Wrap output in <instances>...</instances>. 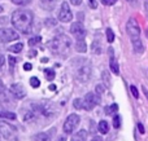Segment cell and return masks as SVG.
Instances as JSON below:
<instances>
[{"label":"cell","instance_id":"cell-28","mask_svg":"<svg viewBox=\"0 0 148 141\" xmlns=\"http://www.w3.org/2000/svg\"><path fill=\"white\" fill-rule=\"evenodd\" d=\"M12 1L17 5H26V4H29L31 0H12Z\"/></svg>","mask_w":148,"mask_h":141},{"label":"cell","instance_id":"cell-44","mask_svg":"<svg viewBox=\"0 0 148 141\" xmlns=\"http://www.w3.org/2000/svg\"><path fill=\"white\" fill-rule=\"evenodd\" d=\"M57 141H66V140H65V137H59V140Z\"/></svg>","mask_w":148,"mask_h":141},{"label":"cell","instance_id":"cell-20","mask_svg":"<svg viewBox=\"0 0 148 141\" xmlns=\"http://www.w3.org/2000/svg\"><path fill=\"white\" fill-rule=\"evenodd\" d=\"M44 75H46V78H47V80H49V82H51V80H53L55 79V71L52 69H46L44 70Z\"/></svg>","mask_w":148,"mask_h":141},{"label":"cell","instance_id":"cell-34","mask_svg":"<svg viewBox=\"0 0 148 141\" xmlns=\"http://www.w3.org/2000/svg\"><path fill=\"white\" fill-rule=\"evenodd\" d=\"M14 65H16V58H14V57H9V66H10V69H13V67H14Z\"/></svg>","mask_w":148,"mask_h":141},{"label":"cell","instance_id":"cell-26","mask_svg":"<svg viewBox=\"0 0 148 141\" xmlns=\"http://www.w3.org/2000/svg\"><path fill=\"white\" fill-rule=\"evenodd\" d=\"M120 126H121V117L116 115L114 118H113V127H114V128H120Z\"/></svg>","mask_w":148,"mask_h":141},{"label":"cell","instance_id":"cell-41","mask_svg":"<svg viewBox=\"0 0 148 141\" xmlns=\"http://www.w3.org/2000/svg\"><path fill=\"white\" fill-rule=\"evenodd\" d=\"M142 89H143V92H144V95H146V97L148 98V91H147V88H146V87H143Z\"/></svg>","mask_w":148,"mask_h":141},{"label":"cell","instance_id":"cell-5","mask_svg":"<svg viewBox=\"0 0 148 141\" xmlns=\"http://www.w3.org/2000/svg\"><path fill=\"white\" fill-rule=\"evenodd\" d=\"M0 134L7 141H18L17 128L7 122H0Z\"/></svg>","mask_w":148,"mask_h":141},{"label":"cell","instance_id":"cell-19","mask_svg":"<svg viewBox=\"0 0 148 141\" xmlns=\"http://www.w3.org/2000/svg\"><path fill=\"white\" fill-rule=\"evenodd\" d=\"M35 141H51V137H49V135L40 132V134H38L35 136Z\"/></svg>","mask_w":148,"mask_h":141},{"label":"cell","instance_id":"cell-18","mask_svg":"<svg viewBox=\"0 0 148 141\" xmlns=\"http://www.w3.org/2000/svg\"><path fill=\"white\" fill-rule=\"evenodd\" d=\"M22 48H23V44L22 43H17V44H14V45H12V47H9V51L10 52H13V53H20L21 51H22Z\"/></svg>","mask_w":148,"mask_h":141},{"label":"cell","instance_id":"cell-16","mask_svg":"<svg viewBox=\"0 0 148 141\" xmlns=\"http://www.w3.org/2000/svg\"><path fill=\"white\" fill-rule=\"evenodd\" d=\"M42 5H43L44 9H48V10H52L55 7V0H40Z\"/></svg>","mask_w":148,"mask_h":141},{"label":"cell","instance_id":"cell-47","mask_svg":"<svg viewBox=\"0 0 148 141\" xmlns=\"http://www.w3.org/2000/svg\"><path fill=\"white\" fill-rule=\"evenodd\" d=\"M1 12H3V8H1V7H0V13H1Z\"/></svg>","mask_w":148,"mask_h":141},{"label":"cell","instance_id":"cell-43","mask_svg":"<svg viewBox=\"0 0 148 141\" xmlns=\"http://www.w3.org/2000/svg\"><path fill=\"white\" fill-rule=\"evenodd\" d=\"M144 5H146V10L148 12V0H144Z\"/></svg>","mask_w":148,"mask_h":141},{"label":"cell","instance_id":"cell-40","mask_svg":"<svg viewBox=\"0 0 148 141\" xmlns=\"http://www.w3.org/2000/svg\"><path fill=\"white\" fill-rule=\"evenodd\" d=\"M70 1H72L73 5H79L82 3V0H70Z\"/></svg>","mask_w":148,"mask_h":141},{"label":"cell","instance_id":"cell-22","mask_svg":"<svg viewBox=\"0 0 148 141\" xmlns=\"http://www.w3.org/2000/svg\"><path fill=\"white\" fill-rule=\"evenodd\" d=\"M105 34H107V40L109 41V43H113V41H114V33H113L112 28H107Z\"/></svg>","mask_w":148,"mask_h":141},{"label":"cell","instance_id":"cell-37","mask_svg":"<svg viewBox=\"0 0 148 141\" xmlns=\"http://www.w3.org/2000/svg\"><path fill=\"white\" fill-rule=\"evenodd\" d=\"M5 91V85H4V83L1 82V79H0V93H3Z\"/></svg>","mask_w":148,"mask_h":141},{"label":"cell","instance_id":"cell-12","mask_svg":"<svg viewBox=\"0 0 148 141\" xmlns=\"http://www.w3.org/2000/svg\"><path fill=\"white\" fill-rule=\"evenodd\" d=\"M108 54H109V61H110V70L113 71V74L117 75L118 73H120V70H118V64H117V61H116L114 51H113V48L108 49Z\"/></svg>","mask_w":148,"mask_h":141},{"label":"cell","instance_id":"cell-3","mask_svg":"<svg viewBox=\"0 0 148 141\" xmlns=\"http://www.w3.org/2000/svg\"><path fill=\"white\" fill-rule=\"evenodd\" d=\"M126 30L127 34L130 35L131 43H133V48L135 53H142L143 52V43L140 40V27H139L138 22L134 18H130L126 23Z\"/></svg>","mask_w":148,"mask_h":141},{"label":"cell","instance_id":"cell-13","mask_svg":"<svg viewBox=\"0 0 148 141\" xmlns=\"http://www.w3.org/2000/svg\"><path fill=\"white\" fill-rule=\"evenodd\" d=\"M86 139H87V131L86 129H79L77 134L73 135L70 141H86Z\"/></svg>","mask_w":148,"mask_h":141},{"label":"cell","instance_id":"cell-42","mask_svg":"<svg viewBox=\"0 0 148 141\" xmlns=\"http://www.w3.org/2000/svg\"><path fill=\"white\" fill-rule=\"evenodd\" d=\"M92 141H103V139H101V137H99V136H96V137H94V139H92Z\"/></svg>","mask_w":148,"mask_h":141},{"label":"cell","instance_id":"cell-23","mask_svg":"<svg viewBox=\"0 0 148 141\" xmlns=\"http://www.w3.org/2000/svg\"><path fill=\"white\" fill-rule=\"evenodd\" d=\"M117 110H118V106L116 105V104H113V105L107 106V108H105V114H113V113H116Z\"/></svg>","mask_w":148,"mask_h":141},{"label":"cell","instance_id":"cell-17","mask_svg":"<svg viewBox=\"0 0 148 141\" xmlns=\"http://www.w3.org/2000/svg\"><path fill=\"white\" fill-rule=\"evenodd\" d=\"M99 131H100V134H103V135H105L109 131V126H108L107 121H101L99 123Z\"/></svg>","mask_w":148,"mask_h":141},{"label":"cell","instance_id":"cell-27","mask_svg":"<svg viewBox=\"0 0 148 141\" xmlns=\"http://www.w3.org/2000/svg\"><path fill=\"white\" fill-rule=\"evenodd\" d=\"M73 106L75 109H83V105H82V100L81 98H75V100H74V102H73Z\"/></svg>","mask_w":148,"mask_h":141},{"label":"cell","instance_id":"cell-21","mask_svg":"<svg viewBox=\"0 0 148 141\" xmlns=\"http://www.w3.org/2000/svg\"><path fill=\"white\" fill-rule=\"evenodd\" d=\"M0 118L16 119V114L14 113H10V111H0Z\"/></svg>","mask_w":148,"mask_h":141},{"label":"cell","instance_id":"cell-39","mask_svg":"<svg viewBox=\"0 0 148 141\" xmlns=\"http://www.w3.org/2000/svg\"><path fill=\"white\" fill-rule=\"evenodd\" d=\"M56 23V21L55 20H48V21H46V25L48 26V25H55Z\"/></svg>","mask_w":148,"mask_h":141},{"label":"cell","instance_id":"cell-31","mask_svg":"<svg viewBox=\"0 0 148 141\" xmlns=\"http://www.w3.org/2000/svg\"><path fill=\"white\" fill-rule=\"evenodd\" d=\"M88 5L92 9H96L97 8V0H88Z\"/></svg>","mask_w":148,"mask_h":141},{"label":"cell","instance_id":"cell-10","mask_svg":"<svg viewBox=\"0 0 148 141\" xmlns=\"http://www.w3.org/2000/svg\"><path fill=\"white\" fill-rule=\"evenodd\" d=\"M70 33L73 34L77 38V40H84V36H86V30H84L83 25L81 22H74L70 26Z\"/></svg>","mask_w":148,"mask_h":141},{"label":"cell","instance_id":"cell-8","mask_svg":"<svg viewBox=\"0 0 148 141\" xmlns=\"http://www.w3.org/2000/svg\"><path fill=\"white\" fill-rule=\"evenodd\" d=\"M18 34L12 28H0V41L1 43H9V41L17 40Z\"/></svg>","mask_w":148,"mask_h":141},{"label":"cell","instance_id":"cell-32","mask_svg":"<svg viewBox=\"0 0 148 141\" xmlns=\"http://www.w3.org/2000/svg\"><path fill=\"white\" fill-rule=\"evenodd\" d=\"M116 1H117V0H101V3L104 5H113Z\"/></svg>","mask_w":148,"mask_h":141},{"label":"cell","instance_id":"cell-38","mask_svg":"<svg viewBox=\"0 0 148 141\" xmlns=\"http://www.w3.org/2000/svg\"><path fill=\"white\" fill-rule=\"evenodd\" d=\"M4 62H5V57L3 56V54H0V67L4 65Z\"/></svg>","mask_w":148,"mask_h":141},{"label":"cell","instance_id":"cell-15","mask_svg":"<svg viewBox=\"0 0 148 141\" xmlns=\"http://www.w3.org/2000/svg\"><path fill=\"white\" fill-rule=\"evenodd\" d=\"M75 51L81 52V53H84V52L87 51V45H86V43H84V40H77Z\"/></svg>","mask_w":148,"mask_h":141},{"label":"cell","instance_id":"cell-24","mask_svg":"<svg viewBox=\"0 0 148 141\" xmlns=\"http://www.w3.org/2000/svg\"><path fill=\"white\" fill-rule=\"evenodd\" d=\"M30 85L33 88H38L39 85H40V80H39L36 77H31L30 78Z\"/></svg>","mask_w":148,"mask_h":141},{"label":"cell","instance_id":"cell-33","mask_svg":"<svg viewBox=\"0 0 148 141\" xmlns=\"http://www.w3.org/2000/svg\"><path fill=\"white\" fill-rule=\"evenodd\" d=\"M103 79H104L105 85H107V87H109V79H108V78H107V71H104V73H103Z\"/></svg>","mask_w":148,"mask_h":141},{"label":"cell","instance_id":"cell-30","mask_svg":"<svg viewBox=\"0 0 148 141\" xmlns=\"http://www.w3.org/2000/svg\"><path fill=\"white\" fill-rule=\"evenodd\" d=\"M96 93L99 95V97H100V95H103V93H104V87H103V85H100V84H97L96 85Z\"/></svg>","mask_w":148,"mask_h":141},{"label":"cell","instance_id":"cell-7","mask_svg":"<svg viewBox=\"0 0 148 141\" xmlns=\"http://www.w3.org/2000/svg\"><path fill=\"white\" fill-rule=\"evenodd\" d=\"M99 102H100V97H99V96H96L95 93H92V92L86 93L84 98L82 100L83 109H84V110H88V111L92 110V109H94Z\"/></svg>","mask_w":148,"mask_h":141},{"label":"cell","instance_id":"cell-25","mask_svg":"<svg viewBox=\"0 0 148 141\" xmlns=\"http://www.w3.org/2000/svg\"><path fill=\"white\" fill-rule=\"evenodd\" d=\"M40 40H42L40 36H34V38H31L30 40H29V45H30V47H34L35 44L40 43Z\"/></svg>","mask_w":148,"mask_h":141},{"label":"cell","instance_id":"cell-11","mask_svg":"<svg viewBox=\"0 0 148 141\" xmlns=\"http://www.w3.org/2000/svg\"><path fill=\"white\" fill-rule=\"evenodd\" d=\"M10 93H12L16 98L21 100V98H23L26 96V89L21 83H14V84L10 85Z\"/></svg>","mask_w":148,"mask_h":141},{"label":"cell","instance_id":"cell-2","mask_svg":"<svg viewBox=\"0 0 148 141\" xmlns=\"http://www.w3.org/2000/svg\"><path fill=\"white\" fill-rule=\"evenodd\" d=\"M70 45H72V40L64 34L55 36L53 39H51L47 43V47L49 48V51L53 54H59V56H65L69 52Z\"/></svg>","mask_w":148,"mask_h":141},{"label":"cell","instance_id":"cell-9","mask_svg":"<svg viewBox=\"0 0 148 141\" xmlns=\"http://www.w3.org/2000/svg\"><path fill=\"white\" fill-rule=\"evenodd\" d=\"M57 18H59L61 22H69V21H72L73 13H72V10H70L68 3H62L61 4V8H60V10H59V17Z\"/></svg>","mask_w":148,"mask_h":141},{"label":"cell","instance_id":"cell-29","mask_svg":"<svg viewBox=\"0 0 148 141\" xmlns=\"http://www.w3.org/2000/svg\"><path fill=\"white\" fill-rule=\"evenodd\" d=\"M130 89H131V93H133V96L135 98H138L139 97V93H138V89H136V87L135 85H131L130 87Z\"/></svg>","mask_w":148,"mask_h":141},{"label":"cell","instance_id":"cell-35","mask_svg":"<svg viewBox=\"0 0 148 141\" xmlns=\"http://www.w3.org/2000/svg\"><path fill=\"white\" fill-rule=\"evenodd\" d=\"M23 69H25L26 71H30V70L33 69V65H31V64H29V62H26V64L23 65Z\"/></svg>","mask_w":148,"mask_h":141},{"label":"cell","instance_id":"cell-1","mask_svg":"<svg viewBox=\"0 0 148 141\" xmlns=\"http://www.w3.org/2000/svg\"><path fill=\"white\" fill-rule=\"evenodd\" d=\"M34 16L29 9H17L12 14V25L22 34H29L33 27Z\"/></svg>","mask_w":148,"mask_h":141},{"label":"cell","instance_id":"cell-45","mask_svg":"<svg viewBox=\"0 0 148 141\" xmlns=\"http://www.w3.org/2000/svg\"><path fill=\"white\" fill-rule=\"evenodd\" d=\"M49 89H51V91H55V89H56V87H55V85H51V87H49Z\"/></svg>","mask_w":148,"mask_h":141},{"label":"cell","instance_id":"cell-48","mask_svg":"<svg viewBox=\"0 0 148 141\" xmlns=\"http://www.w3.org/2000/svg\"><path fill=\"white\" fill-rule=\"evenodd\" d=\"M147 36H148V30H147Z\"/></svg>","mask_w":148,"mask_h":141},{"label":"cell","instance_id":"cell-4","mask_svg":"<svg viewBox=\"0 0 148 141\" xmlns=\"http://www.w3.org/2000/svg\"><path fill=\"white\" fill-rule=\"evenodd\" d=\"M75 64H77V66L74 67V78L81 83L88 82L90 78H91V71H92L91 64L82 58L75 61Z\"/></svg>","mask_w":148,"mask_h":141},{"label":"cell","instance_id":"cell-36","mask_svg":"<svg viewBox=\"0 0 148 141\" xmlns=\"http://www.w3.org/2000/svg\"><path fill=\"white\" fill-rule=\"evenodd\" d=\"M138 129H139V132H140L142 135L146 132V131H144V127H143V124H142V123H138Z\"/></svg>","mask_w":148,"mask_h":141},{"label":"cell","instance_id":"cell-14","mask_svg":"<svg viewBox=\"0 0 148 141\" xmlns=\"http://www.w3.org/2000/svg\"><path fill=\"white\" fill-rule=\"evenodd\" d=\"M91 52L94 54H100L101 53V44H100V41L95 40L94 43L91 44Z\"/></svg>","mask_w":148,"mask_h":141},{"label":"cell","instance_id":"cell-6","mask_svg":"<svg viewBox=\"0 0 148 141\" xmlns=\"http://www.w3.org/2000/svg\"><path fill=\"white\" fill-rule=\"evenodd\" d=\"M79 123H81V118L77 114H70L65 119L62 129H64V132L66 135H70V134H73V131H75V128L79 126Z\"/></svg>","mask_w":148,"mask_h":141},{"label":"cell","instance_id":"cell-46","mask_svg":"<svg viewBox=\"0 0 148 141\" xmlns=\"http://www.w3.org/2000/svg\"><path fill=\"white\" fill-rule=\"evenodd\" d=\"M127 1H130V3H135L136 0H127Z\"/></svg>","mask_w":148,"mask_h":141}]
</instances>
